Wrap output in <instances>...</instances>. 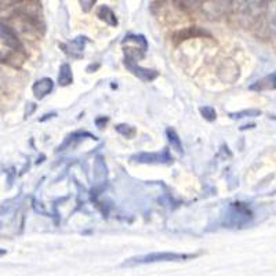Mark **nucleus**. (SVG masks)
<instances>
[{"label":"nucleus","mask_w":276,"mask_h":276,"mask_svg":"<svg viewBox=\"0 0 276 276\" xmlns=\"http://www.w3.org/2000/svg\"><path fill=\"white\" fill-rule=\"evenodd\" d=\"M28 0H0V7H11V6L21 5Z\"/></svg>","instance_id":"dca6fc26"},{"label":"nucleus","mask_w":276,"mask_h":276,"mask_svg":"<svg viewBox=\"0 0 276 276\" xmlns=\"http://www.w3.org/2000/svg\"><path fill=\"white\" fill-rule=\"evenodd\" d=\"M268 0H232L231 9L242 25L250 26L265 10Z\"/></svg>","instance_id":"f257e3e1"},{"label":"nucleus","mask_w":276,"mask_h":276,"mask_svg":"<svg viewBox=\"0 0 276 276\" xmlns=\"http://www.w3.org/2000/svg\"><path fill=\"white\" fill-rule=\"evenodd\" d=\"M20 55H25V53H21V51L17 50H6L5 53L0 54V62H5V64H9L11 66H21L22 62H24V58L25 57H21Z\"/></svg>","instance_id":"0eeeda50"},{"label":"nucleus","mask_w":276,"mask_h":276,"mask_svg":"<svg viewBox=\"0 0 276 276\" xmlns=\"http://www.w3.org/2000/svg\"><path fill=\"white\" fill-rule=\"evenodd\" d=\"M73 81V75H72V70H70V66L68 64H64L61 66L60 75H58V83L61 86H68L72 83Z\"/></svg>","instance_id":"1a4fd4ad"},{"label":"nucleus","mask_w":276,"mask_h":276,"mask_svg":"<svg viewBox=\"0 0 276 276\" xmlns=\"http://www.w3.org/2000/svg\"><path fill=\"white\" fill-rule=\"evenodd\" d=\"M79 3L82 6V10L85 13H89L93 9V6L96 5V0H79Z\"/></svg>","instance_id":"2eb2a0df"},{"label":"nucleus","mask_w":276,"mask_h":276,"mask_svg":"<svg viewBox=\"0 0 276 276\" xmlns=\"http://www.w3.org/2000/svg\"><path fill=\"white\" fill-rule=\"evenodd\" d=\"M97 15H98V18H100L101 21L106 22L108 25H110V26L117 25L116 15L113 14V11L110 10L108 6H101L100 9H98V13H97Z\"/></svg>","instance_id":"6e6552de"},{"label":"nucleus","mask_w":276,"mask_h":276,"mask_svg":"<svg viewBox=\"0 0 276 276\" xmlns=\"http://www.w3.org/2000/svg\"><path fill=\"white\" fill-rule=\"evenodd\" d=\"M167 137H169V141H170L171 146H173L177 152H182V145H181V141L180 138H178V136L176 134V131L169 129V130H167Z\"/></svg>","instance_id":"9b49d317"},{"label":"nucleus","mask_w":276,"mask_h":276,"mask_svg":"<svg viewBox=\"0 0 276 276\" xmlns=\"http://www.w3.org/2000/svg\"><path fill=\"white\" fill-rule=\"evenodd\" d=\"M0 37L3 39V42H5L6 46H7L9 49L21 51V53H25L24 46H22L21 41L18 39L17 33L13 30V28H10L9 25H6L3 22H0Z\"/></svg>","instance_id":"7ed1b4c3"},{"label":"nucleus","mask_w":276,"mask_h":276,"mask_svg":"<svg viewBox=\"0 0 276 276\" xmlns=\"http://www.w3.org/2000/svg\"><path fill=\"white\" fill-rule=\"evenodd\" d=\"M174 2L182 10H195L203 5V0H174Z\"/></svg>","instance_id":"9d476101"},{"label":"nucleus","mask_w":276,"mask_h":276,"mask_svg":"<svg viewBox=\"0 0 276 276\" xmlns=\"http://www.w3.org/2000/svg\"><path fill=\"white\" fill-rule=\"evenodd\" d=\"M196 257L195 254H180V253H151L146 256L136 257V258H130L129 261H126L123 265L130 266L137 265V264H153V262H177V261H185L189 258Z\"/></svg>","instance_id":"f03ea898"},{"label":"nucleus","mask_w":276,"mask_h":276,"mask_svg":"<svg viewBox=\"0 0 276 276\" xmlns=\"http://www.w3.org/2000/svg\"><path fill=\"white\" fill-rule=\"evenodd\" d=\"M125 64H126V66H127V68H129V69H130L133 73H134V75L138 76V77H140V79H142V81L151 82L157 77V72H156V70L146 69V68H141L140 65H137V62L134 61V58L126 57Z\"/></svg>","instance_id":"39448f33"},{"label":"nucleus","mask_w":276,"mask_h":276,"mask_svg":"<svg viewBox=\"0 0 276 276\" xmlns=\"http://www.w3.org/2000/svg\"><path fill=\"white\" fill-rule=\"evenodd\" d=\"M261 115V112L257 109H250V110H243V112H239V113H235V115H232V117H246V116H250V117H253V116H258Z\"/></svg>","instance_id":"4468645a"},{"label":"nucleus","mask_w":276,"mask_h":276,"mask_svg":"<svg viewBox=\"0 0 276 276\" xmlns=\"http://www.w3.org/2000/svg\"><path fill=\"white\" fill-rule=\"evenodd\" d=\"M5 82H6V77H5V75H3L2 69H0V87L5 85Z\"/></svg>","instance_id":"a211bd4d"},{"label":"nucleus","mask_w":276,"mask_h":276,"mask_svg":"<svg viewBox=\"0 0 276 276\" xmlns=\"http://www.w3.org/2000/svg\"><path fill=\"white\" fill-rule=\"evenodd\" d=\"M53 87H54V83L49 77H43L41 81H37L32 87V91L37 100H42L45 98L46 96H49L51 91H53Z\"/></svg>","instance_id":"423d86ee"},{"label":"nucleus","mask_w":276,"mask_h":276,"mask_svg":"<svg viewBox=\"0 0 276 276\" xmlns=\"http://www.w3.org/2000/svg\"><path fill=\"white\" fill-rule=\"evenodd\" d=\"M201 113L203 115V117L207 119L209 122L216 121L217 113H216V110H214V108H211V106H202Z\"/></svg>","instance_id":"ddd939ff"},{"label":"nucleus","mask_w":276,"mask_h":276,"mask_svg":"<svg viewBox=\"0 0 276 276\" xmlns=\"http://www.w3.org/2000/svg\"><path fill=\"white\" fill-rule=\"evenodd\" d=\"M131 159L138 162V163H149V165H167V163H170L173 161L167 152H162V153H138V155L133 156Z\"/></svg>","instance_id":"20e7f679"},{"label":"nucleus","mask_w":276,"mask_h":276,"mask_svg":"<svg viewBox=\"0 0 276 276\" xmlns=\"http://www.w3.org/2000/svg\"><path fill=\"white\" fill-rule=\"evenodd\" d=\"M116 131H117V133H121L122 136L127 137V138H131V137L136 136V129H134L133 126H129V125L116 126Z\"/></svg>","instance_id":"f8f14e48"},{"label":"nucleus","mask_w":276,"mask_h":276,"mask_svg":"<svg viewBox=\"0 0 276 276\" xmlns=\"http://www.w3.org/2000/svg\"><path fill=\"white\" fill-rule=\"evenodd\" d=\"M5 254H6V250H5V249H0V257L5 256Z\"/></svg>","instance_id":"6ab92c4d"},{"label":"nucleus","mask_w":276,"mask_h":276,"mask_svg":"<svg viewBox=\"0 0 276 276\" xmlns=\"http://www.w3.org/2000/svg\"><path fill=\"white\" fill-rule=\"evenodd\" d=\"M266 81L269 82L268 89H276V72L272 76H268V77H266Z\"/></svg>","instance_id":"f3484780"}]
</instances>
